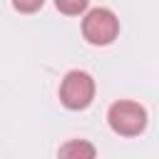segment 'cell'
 Instances as JSON below:
<instances>
[{
	"label": "cell",
	"instance_id": "1",
	"mask_svg": "<svg viewBox=\"0 0 159 159\" xmlns=\"http://www.w3.org/2000/svg\"><path fill=\"white\" fill-rule=\"evenodd\" d=\"M107 119H109V127L122 134V137H137L144 132L147 127V112L142 104L137 102H129V99H122V102H114L107 112Z\"/></svg>",
	"mask_w": 159,
	"mask_h": 159
},
{
	"label": "cell",
	"instance_id": "2",
	"mask_svg": "<svg viewBox=\"0 0 159 159\" xmlns=\"http://www.w3.org/2000/svg\"><path fill=\"white\" fill-rule=\"evenodd\" d=\"M60 99L67 109H84L92 104L94 99V80L82 72V70H72L65 75L62 84H60Z\"/></svg>",
	"mask_w": 159,
	"mask_h": 159
},
{
	"label": "cell",
	"instance_id": "3",
	"mask_svg": "<svg viewBox=\"0 0 159 159\" xmlns=\"http://www.w3.org/2000/svg\"><path fill=\"white\" fill-rule=\"evenodd\" d=\"M82 35L92 45H109L119 35V20L107 7H94L82 20Z\"/></svg>",
	"mask_w": 159,
	"mask_h": 159
},
{
	"label": "cell",
	"instance_id": "4",
	"mask_svg": "<svg viewBox=\"0 0 159 159\" xmlns=\"http://www.w3.org/2000/svg\"><path fill=\"white\" fill-rule=\"evenodd\" d=\"M94 154H97L94 147L87 144V142H70V144L60 147V157H87V159H92Z\"/></svg>",
	"mask_w": 159,
	"mask_h": 159
},
{
	"label": "cell",
	"instance_id": "5",
	"mask_svg": "<svg viewBox=\"0 0 159 159\" xmlns=\"http://www.w3.org/2000/svg\"><path fill=\"white\" fill-rule=\"evenodd\" d=\"M87 2H89V0H55L57 10L65 12V15H80V12L87 7Z\"/></svg>",
	"mask_w": 159,
	"mask_h": 159
},
{
	"label": "cell",
	"instance_id": "6",
	"mask_svg": "<svg viewBox=\"0 0 159 159\" xmlns=\"http://www.w3.org/2000/svg\"><path fill=\"white\" fill-rule=\"evenodd\" d=\"M42 2H45V0H12V5H15L20 12H35V10L42 7Z\"/></svg>",
	"mask_w": 159,
	"mask_h": 159
}]
</instances>
